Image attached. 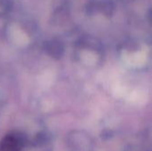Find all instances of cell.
<instances>
[{
    "mask_svg": "<svg viewBox=\"0 0 152 151\" xmlns=\"http://www.w3.org/2000/svg\"><path fill=\"white\" fill-rule=\"evenodd\" d=\"M45 50L49 55L57 57L61 52V47L56 41H48L45 44Z\"/></svg>",
    "mask_w": 152,
    "mask_h": 151,
    "instance_id": "7a4b0ae2",
    "label": "cell"
},
{
    "mask_svg": "<svg viewBox=\"0 0 152 151\" xmlns=\"http://www.w3.org/2000/svg\"><path fill=\"white\" fill-rule=\"evenodd\" d=\"M20 150L21 142L15 135L9 134L0 142V151H20Z\"/></svg>",
    "mask_w": 152,
    "mask_h": 151,
    "instance_id": "6da1fadb",
    "label": "cell"
},
{
    "mask_svg": "<svg viewBox=\"0 0 152 151\" xmlns=\"http://www.w3.org/2000/svg\"><path fill=\"white\" fill-rule=\"evenodd\" d=\"M12 8V0H0V17L7 15Z\"/></svg>",
    "mask_w": 152,
    "mask_h": 151,
    "instance_id": "3957f363",
    "label": "cell"
}]
</instances>
